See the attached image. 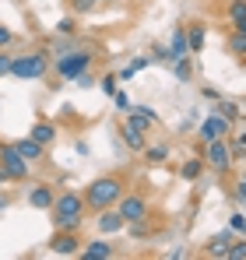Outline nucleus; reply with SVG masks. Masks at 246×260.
Instances as JSON below:
<instances>
[{
  "mask_svg": "<svg viewBox=\"0 0 246 260\" xmlns=\"http://www.w3.org/2000/svg\"><path fill=\"white\" fill-rule=\"evenodd\" d=\"M123 190H127V183H123L120 176H99V179H91L88 183V190H84V208L88 211H106V208H116V201L123 197Z\"/></svg>",
  "mask_w": 246,
  "mask_h": 260,
  "instance_id": "1",
  "label": "nucleus"
},
{
  "mask_svg": "<svg viewBox=\"0 0 246 260\" xmlns=\"http://www.w3.org/2000/svg\"><path fill=\"white\" fill-rule=\"evenodd\" d=\"M53 229H81L84 221V197L78 190H64V193H56V201H53Z\"/></svg>",
  "mask_w": 246,
  "mask_h": 260,
  "instance_id": "2",
  "label": "nucleus"
},
{
  "mask_svg": "<svg viewBox=\"0 0 246 260\" xmlns=\"http://www.w3.org/2000/svg\"><path fill=\"white\" fill-rule=\"evenodd\" d=\"M46 71H49V56L46 53H21V56H11V78H18V81H39L46 78Z\"/></svg>",
  "mask_w": 246,
  "mask_h": 260,
  "instance_id": "3",
  "label": "nucleus"
},
{
  "mask_svg": "<svg viewBox=\"0 0 246 260\" xmlns=\"http://www.w3.org/2000/svg\"><path fill=\"white\" fill-rule=\"evenodd\" d=\"M91 53L88 49H71V53H64V56H56V74L64 78V81H78L84 71H91Z\"/></svg>",
  "mask_w": 246,
  "mask_h": 260,
  "instance_id": "4",
  "label": "nucleus"
},
{
  "mask_svg": "<svg viewBox=\"0 0 246 260\" xmlns=\"http://www.w3.org/2000/svg\"><path fill=\"white\" fill-rule=\"evenodd\" d=\"M0 169L7 179H14V183H25L28 173H32V166L18 155V148H14V141H0Z\"/></svg>",
  "mask_w": 246,
  "mask_h": 260,
  "instance_id": "5",
  "label": "nucleus"
},
{
  "mask_svg": "<svg viewBox=\"0 0 246 260\" xmlns=\"http://www.w3.org/2000/svg\"><path fill=\"white\" fill-rule=\"evenodd\" d=\"M204 166L214 169V173H229V169H232V148H229V137L207 141L204 144Z\"/></svg>",
  "mask_w": 246,
  "mask_h": 260,
  "instance_id": "6",
  "label": "nucleus"
},
{
  "mask_svg": "<svg viewBox=\"0 0 246 260\" xmlns=\"http://www.w3.org/2000/svg\"><path fill=\"white\" fill-rule=\"evenodd\" d=\"M81 246H84V243H81V236H78V229H56L53 239L46 243V250L56 253V257H78Z\"/></svg>",
  "mask_w": 246,
  "mask_h": 260,
  "instance_id": "7",
  "label": "nucleus"
},
{
  "mask_svg": "<svg viewBox=\"0 0 246 260\" xmlns=\"http://www.w3.org/2000/svg\"><path fill=\"white\" fill-rule=\"evenodd\" d=\"M116 211H120L123 221H141V218L151 215L148 197H141V193H134V190H123V197L116 201Z\"/></svg>",
  "mask_w": 246,
  "mask_h": 260,
  "instance_id": "8",
  "label": "nucleus"
},
{
  "mask_svg": "<svg viewBox=\"0 0 246 260\" xmlns=\"http://www.w3.org/2000/svg\"><path fill=\"white\" fill-rule=\"evenodd\" d=\"M232 127H236V123H232V120H225V116H222V113H207L204 120H201V127H197V134H201V141H218V137H229V134H232Z\"/></svg>",
  "mask_w": 246,
  "mask_h": 260,
  "instance_id": "9",
  "label": "nucleus"
},
{
  "mask_svg": "<svg viewBox=\"0 0 246 260\" xmlns=\"http://www.w3.org/2000/svg\"><path fill=\"white\" fill-rule=\"evenodd\" d=\"M78 257H81V260H109V257H116V250H113V243H109L106 236H99V239L84 243Z\"/></svg>",
  "mask_w": 246,
  "mask_h": 260,
  "instance_id": "10",
  "label": "nucleus"
},
{
  "mask_svg": "<svg viewBox=\"0 0 246 260\" xmlns=\"http://www.w3.org/2000/svg\"><path fill=\"white\" fill-rule=\"evenodd\" d=\"M53 201H56V193H53L49 183H36V186L28 190V208H36V211H49Z\"/></svg>",
  "mask_w": 246,
  "mask_h": 260,
  "instance_id": "11",
  "label": "nucleus"
},
{
  "mask_svg": "<svg viewBox=\"0 0 246 260\" xmlns=\"http://www.w3.org/2000/svg\"><path fill=\"white\" fill-rule=\"evenodd\" d=\"M127 229V221L120 218L116 208H106V211H99V236H116Z\"/></svg>",
  "mask_w": 246,
  "mask_h": 260,
  "instance_id": "12",
  "label": "nucleus"
},
{
  "mask_svg": "<svg viewBox=\"0 0 246 260\" xmlns=\"http://www.w3.org/2000/svg\"><path fill=\"white\" fill-rule=\"evenodd\" d=\"M14 148H18V155H21V158H25L28 166L46 158V148H42L39 141H32V137H18V141H14Z\"/></svg>",
  "mask_w": 246,
  "mask_h": 260,
  "instance_id": "13",
  "label": "nucleus"
},
{
  "mask_svg": "<svg viewBox=\"0 0 246 260\" xmlns=\"http://www.w3.org/2000/svg\"><path fill=\"white\" fill-rule=\"evenodd\" d=\"M28 137H32V141H39L42 148H49V144L56 141V123H49V120H36L32 130H28Z\"/></svg>",
  "mask_w": 246,
  "mask_h": 260,
  "instance_id": "14",
  "label": "nucleus"
},
{
  "mask_svg": "<svg viewBox=\"0 0 246 260\" xmlns=\"http://www.w3.org/2000/svg\"><path fill=\"white\" fill-rule=\"evenodd\" d=\"M229 243H232V229H225V232L211 236V239H207V246H204V253H207V257H225Z\"/></svg>",
  "mask_w": 246,
  "mask_h": 260,
  "instance_id": "15",
  "label": "nucleus"
},
{
  "mask_svg": "<svg viewBox=\"0 0 246 260\" xmlns=\"http://www.w3.org/2000/svg\"><path fill=\"white\" fill-rule=\"evenodd\" d=\"M207 43V28L201 21H194V25H187V46H190V53H201Z\"/></svg>",
  "mask_w": 246,
  "mask_h": 260,
  "instance_id": "16",
  "label": "nucleus"
},
{
  "mask_svg": "<svg viewBox=\"0 0 246 260\" xmlns=\"http://www.w3.org/2000/svg\"><path fill=\"white\" fill-rule=\"evenodd\" d=\"M169 53H172V60H176V56H187V53H190V46H187V25H176V28H172V39H169Z\"/></svg>",
  "mask_w": 246,
  "mask_h": 260,
  "instance_id": "17",
  "label": "nucleus"
},
{
  "mask_svg": "<svg viewBox=\"0 0 246 260\" xmlns=\"http://www.w3.org/2000/svg\"><path fill=\"white\" fill-rule=\"evenodd\" d=\"M229 25L236 32H246V0H229Z\"/></svg>",
  "mask_w": 246,
  "mask_h": 260,
  "instance_id": "18",
  "label": "nucleus"
},
{
  "mask_svg": "<svg viewBox=\"0 0 246 260\" xmlns=\"http://www.w3.org/2000/svg\"><path fill=\"white\" fill-rule=\"evenodd\" d=\"M123 141H127V148H130V151H137V155L148 148V141H144V130L127 127V123H123Z\"/></svg>",
  "mask_w": 246,
  "mask_h": 260,
  "instance_id": "19",
  "label": "nucleus"
},
{
  "mask_svg": "<svg viewBox=\"0 0 246 260\" xmlns=\"http://www.w3.org/2000/svg\"><path fill=\"white\" fill-rule=\"evenodd\" d=\"M214 113H222V116H225V120H232V123H236V120L243 116L239 102H232V99H222V95L214 99Z\"/></svg>",
  "mask_w": 246,
  "mask_h": 260,
  "instance_id": "20",
  "label": "nucleus"
},
{
  "mask_svg": "<svg viewBox=\"0 0 246 260\" xmlns=\"http://www.w3.org/2000/svg\"><path fill=\"white\" fill-rule=\"evenodd\" d=\"M204 169H207V166H204V155H201V158H187V162L179 166V176H183L187 183H194V179H201Z\"/></svg>",
  "mask_w": 246,
  "mask_h": 260,
  "instance_id": "21",
  "label": "nucleus"
},
{
  "mask_svg": "<svg viewBox=\"0 0 246 260\" xmlns=\"http://www.w3.org/2000/svg\"><path fill=\"white\" fill-rule=\"evenodd\" d=\"M172 74H176V81H183V85H187V81L194 78V63H190V53H187V56H176V60H172Z\"/></svg>",
  "mask_w": 246,
  "mask_h": 260,
  "instance_id": "22",
  "label": "nucleus"
},
{
  "mask_svg": "<svg viewBox=\"0 0 246 260\" xmlns=\"http://www.w3.org/2000/svg\"><path fill=\"white\" fill-rule=\"evenodd\" d=\"M148 63H151L148 56H137V60H130V63L123 67V71H120V74H116V78H120V81H130V78H137V74H141V71H144Z\"/></svg>",
  "mask_w": 246,
  "mask_h": 260,
  "instance_id": "23",
  "label": "nucleus"
},
{
  "mask_svg": "<svg viewBox=\"0 0 246 260\" xmlns=\"http://www.w3.org/2000/svg\"><path fill=\"white\" fill-rule=\"evenodd\" d=\"M141 155H144L148 166H162L165 158H169V148H165V144H151V148H144Z\"/></svg>",
  "mask_w": 246,
  "mask_h": 260,
  "instance_id": "24",
  "label": "nucleus"
},
{
  "mask_svg": "<svg viewBox=\"0 0 246 260\" xmlns=\"http://www.w3.org/2000/svg\"><path fill=\"white\" fill-rule=\"evenodd\" d=\"M229 53L239 56V60H246V32H236V28H232V36H229Z\"/></svg>",
  "mask_w": 246,
  "mask_h": 260,
  "instance_id": "25",
  "label": "nucleus"
},
{
  "mask_svg": "<svg viewBox=\"0 0 246 260\" xmlns=\"http://www.w3.org/2000/svg\"><path fill=\"white\" fill-rule=\"evenodd\" d=\"M225 260H246V236H243V239H236V243H229Z\"/></svg>",
  "mask_w": 246,
  "mask_h": 260,
  "instance_id": "26",
  "label": "nucleus"
},
{
  "mask_svg": "<svg viewBox=\"0 0 246 260\" xmlns=\"http://www.w3.org/2000/svg\"><path fill=\"white\" fill-rule=\"evenodd\" d=\"M229 229H232V232H239V236H246V211L229 215Z\"/></svg>",
  "mask_w": 246,
  "mask_h": 260,
  "instance_id": "27",
  "label": "nucleus"
},
{
  "mask_svg": "<svg viewBox=\"0 0 246 260\" xmlns=\"http://www.w3.org/2000/svg\"><path fill=\"white\" fill-rule=\"evenodd\" d=\"M113 102H116V109H120V113H127V109L134 106V102H130V95H127V91H120V88L113 91Z\"/></svg>",
  "mask_w": 246,
  "mask_h": 260,
  "instance_id": "28",
  "label": "nucleus"
},
{
  "mask_svg": "<svg viewBox=\"0 0 246 260\" xmlns=\"http://www.w3.org/2000/svg\"><path fill=\"white\" fill-rule=\"evenodd\" d=\"M151 60H155V63H172V53H169V46H155Z\"/></svg>",
  "mask_w": 246,
  "mask_h": 260,
  "instance_id": "29",
  "label": "nucleus"
},
{
  "mask_svg": "<svg viewBox=\"0 0 246 260\" xmlns=\"http://www.w3.org/2000/svg\"><path fill=\"white\" fill-rule=\"evenodd\" d=\"M116 81H120L116 74H106V78L99 81V88H102V95H113V91H116Z\"/></svg>",
  "mask_w": 246,
  "mask_h": 260,
  "instance_id": "30",
  "label": "nucleus"
},
{
  "mask_svg": "<svg viewBox=\"0 0 246 260\" xmlns=\"http://www.w3.org/2000/svg\"><path fill=\"white\" fill-rule=\"evenodd\" d=\"M56 32H60V36H74V32H78V21H74V18H64V21L56 25Z\"/></svg>",
  "mask_w": 246,
  "mask_h": 260,
  "instance_id": "31",
  "label": "nucleus"
},
{
  "mask_svg": "<svg viewBox=\"0 0 246 260\" xmlns=\"http://www.w3.org/2000/svg\"><path fill=\"white\" fill-rule=\"evenodd\" d=\"M130 109H134V113H141V116H148L151 123H159V113H155V109H148V106H130ZM130 109H127V113H130Z\"/></svg>",
  "mask_w": 246,
  "mask_h": 260,
  "instance_id": "32",
  "label": "nucleus"
},
{
  "mask_svg": "<svg viewBox=\"0 0 246 260\" xmlns=\"http://www.w3.org/2000/svg\"><path fill=\"white\" fill-rule=\"evenodd\" d=\"M11 43H14V32H11L7 25H0V49H7Z\"/></svg>",
  "mask_w": 246,
  "mask_h": 260,
  "instance_id": "33",
  "label": "nucleus"
},
{
  "mask_svg": "<svg viewBox=\"0 0 246 260\" xmlns=\"http://www.w3.org/2000/svg\"><path fill=\"white\" fill-rule=\"evenodd\" d=\"M7 71H11V53L0 49V78H7Z\"/></svg>",
  "mask_w": 246,
  "mask_h": 260,
  "instance_id": "34",
  "label": "nucleus"
},
{
  "mask_svg": "<svg viewBox=\"0 0 246 260\" xmlns=\"http://www.w3.org/2000/svg\"><path fill=\"white\" fill-rule=\"evenodd\" d=\"M91 7H95V0H74V11H78V14L91 11Z\"/></svg>",
  "mask_w": 246,
  "mask_h": 260,
  "instance_id": "35",
  "label": "nucleus"
},
{
  "mask_svg": "<svg viewBox=\"0 0 246 260\" xmlns=\"http://www.w3.org/2000/svg\"><path fill=\"white\" fill-rule=\"evenodd\" d=\"M236 201H239V204H246V179H239V183H236Z\"/></svg>",
  "mask_w": 246,
  "mask_h": 260,
  "instance_id": "36",
  "label": "nucleus"
},
{
  "mask_svg": "<svg viewBox=\"0 0 246 260\" xmlns=\"http://www.w3.org/2000/svg\"><path fill=\"white\" fill-rule=\"evenodd\" d=\"M7 204H11V197H7V193H0V211H4Z\"/></svg>",
  "mask_w": 246,
  "mask_h": 260,
  "instance_id": "37",
  "label": "nucleus"
},
{
  "mask_svg": "<svg viewBox=\"0 0 246 260\" xmlns=\"http://www.w3.org/2000/svg\"><path fill=\"white\" fill-rule=\"evenodd\" d=\"M4 183H7V176H4V169H0V186H4Z\"/></svg>",
  "mask_w": 246,
  "mask_h": 260,
  "instance_id": "38",
  "label": "nucleus"
},
{
  "mask_svg": "<svg viewBox=\"0 0 246 260\" xmlns=\"http://www.w3.org/2000/svg\"><path fill=\"white\" fill-rule=\"evenodd\" d=\"M95 4H106V0H95Z\"/></svg>",
  "mask_w": 246,
  "mask_h": 260,
  "instance_id": "39",
  "label": "nucleus"
},
{
  "mask_svg": "<svg viewBox=\"0 0 246 260\" xmlns=\"http://www.w3.org/2000/svg\"><path fill=\"white\" fill-rule=\"evenodd\" d=\"M243 211H246V204H243Z\"/></svg>",
  "mask_w": 246,
  "mask_h": 260,
  "instance_id": "40",
  "label": "nucleus"
},
{
  "mask_svg": "<svg viewBox=\"0 0 246 260\" xmlns=\"http://www.w3.org/2000/svg\"><path fill=\"white\" fill-rule=\"evenodd\" d=\"M243 179H246V173H243Z\"/></svg>",
  "mask_w": 246,
  "mask_h": 260,
  "instance_id": "41",
  "label": "nucleus"
}]
</instances>
